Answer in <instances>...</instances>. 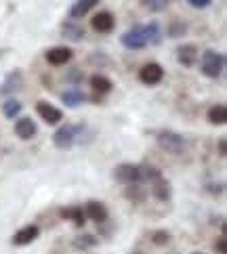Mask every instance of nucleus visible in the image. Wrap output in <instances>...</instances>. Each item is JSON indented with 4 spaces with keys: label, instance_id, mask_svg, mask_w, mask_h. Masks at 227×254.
Listing matches in <instances>:
<instances>
[{
    "label": "nucleus",
    "instance_id": "obj_14",
    "mask_svg": "<svg viewBox=\"0 0 227 254\" xmlns=\"http://www.w3.org/2000/svg\"><path fill=\"white\" fill-rule=\"evenodd\" d=\"M61 216L63 219H68V221H74L78 227H82L86 221V214H84V210L80 206H70V208H63L61 210Z\"/></svg>",
    "mask_w": 227,
    "mask_h": 254
},
{
    "label": "nucleus",
    "instance_id": "obj_19",
    "mask_svg": "<svg viewBox=\"0 0 227 254\" xmlns=\"http://www.w3.org/2000/svg\"><path fill=\"white\" fill-rule=\"evenodd\" d=\"M82 101H84V95L80 90H68V93H63V103H68L70 107H76Z\"/></svg>",
    "mask_w": 227,
    "mask_h": 254
},
{
    "label": "nucleus",
    "instance_id": "obj_23",
    "mask_svg": "<svg viewBox=\"0 0 227 254\" xmlns=\"http://www.w3.org/2000/svg\"><path fill=\"white\" fill-rule=\"evenodd\" d=\"M168 240H170V235L166 231H156L151 238V242L156 244V246H164V244H168Z\"/></svg>",
    "mask_w": 227,
    "mask_h": 254
},
{
    "label": "nucleus",
    "instance_id": "obj_26",
    "mask_svg": "<svg viewBox=\"0 0 227 254\" xmlns=\"http://www.w3.org/2000/svg\"><path fill=\"white\" fill-rule=\"evenodd\" d=\"M217 250H219V254H227V240H225V235H223V238H219V242H217Z\"/></svg>",
    "mask_w": 227,
    "mask_h": 254
},
{
    "label": "nucleus",
    "instance_id": "obj_25",
    "mask_svg": "<svg viewBox=\"0 0 227 254\" xmlns=\"http://www.w3.org/2000/svg\"><path fill=\"white\" fill-rule=\"evenodd\" d=\"M84 238H86V240H76V246H78V248L93 246V244H95V238H93V235H84Z\"/></svg>",
    "mask_w": 227,
    "mask_h": 254
},
{
    "label": "nucleus",
    "instance_id": "obj_13",
    "mask_svg": "<svg viewBox=\"0 0 227 254\" xmlns=\"http://www.w3.org/2000/svg\"><path fill=\"white\" fill-rule=\"evenodd\" d=\"M84 214L88 216L90 221L103 223V221L107 219V208H105L101 202H88L86 208H84Z\"/></svg>",
    "mask_w": 227,
    "mask_h": 254
},
{
    "label": "nucleus",
    "instance_id": "obj_22",
    "mask_svg": "<svg viewBox=\"0 0 227 254\" xmlns=\"http://www.w3.org/2000/svg\"><path fill=\"white\" fill-rule=\"evenodd\" d=\"M63 32H66L68 38H72V40H80L84 36V30L76 28V25H63Z\"/></svg>",
    "mask_w": 227,
    "mask_h": 254
},
{
    "label": "nucleus",
    "instance_id": "obj_16",
    "mask_svg": "<svg viewBox=\"0 0 227 254\" xmlns=\"http://www.w3.org/2000/svg\"><path fill=\"white\" fill-rule=\"evenodd\" d=\"M97 2H99V0H78V2L72 6L70 17H72V19H80V17H84L93 6H97Z\"/></svg>",
    "mask_w": 227,
    "mask_h": 254
},
{
    "label": "nucleus",
    "instance_id": "obj_8",
    "mask_svg": "<svg viewBox=\"0 0 227 254\" xmlns=\"http://www.w3.org/2000/svg\"><path fill=\"white\" fill-rule=\"evenodd\" d=\"M36 112H38V116H40L47 124H57V122H61V120H63L61 110H57V107H53L51 103L40 101L38 105H36Z\"/></svg>",
    "mask_w": 227,
    "mask_h": 254
},
{
    "label": "nucleus",
    "instance_id": "obj_20",
    "mask_svg": "<svg viewBox=\"0 0 227 254\" xmlns=\"http://www.w3.org/2000/svg\"><path fill=\"white\" fill-rule=\"evenodd\" d=\"M2 112H4V116L6 118H17L19 116V112H21V103L19 101H15V99H8V101L2 105Z\"/></svg>",
    "mask_w": 227,
    "mask_h": 254
},
{
    "label": "nucleus",
    "instance_id": "obj_10",
    "mask_svg": "<svg viewBox=\"0 0 227 254\" xmlns=\"http://www.w3.org/2000/svg\"><path fill=\"white\" fill-rule=\"evenodd\" d=\"M72 49L68 47H55V49H51L47 53V61L51 63V65H66V63L72 59Z\"/></svg>",
    "mask_w": 227,
    "mask_h": 254
},
{
    "label": "nucleus",
    "instance_id": "obj_3",
    "mask_svg": "<svg viewBox=\"0 0 227 254\" xmlns=\"http://www.w3.org/2000/svg\"><path fill=\"white\" fill-rule=\"evenodd\" d=\"M78 130H80V126H61V128L55 132V137H53V141H55V145L59 149H68L74 145L76 137H78Z\"/></svg>",
    "mask_w": 227,
    "mask_h": 254
},
{
    "label": "nucleus",
    "instance_id": "obj_5",
    "mask_svg": "<svg viewBox=\"0 0 227 254\" xmlns=\"http://www.w3.org/2000/svg\"><path fill=\"white\" fill-rule=\"evenodd\" d=\"M114 177L124 185H135L141 181V172H139V166L135 164H120L114 170Z\"/></svg>",
    "mask_w": 227,
    "mask_h": 254
},
{
    "label": "nucleus",
    "instance_id": "obj_12",
    "mask_svg": "<svg viewBox=\"0 0 227 254\" xmlns=\"http://www.w3.org/2000/svg\"><path fill=\"white\" fill-rule=\"evenodd\" d=\"M15 132H17V137L23 141L32 139L36 134V124L32 122V118H19V120L15 122Z\"/></svg>",
    "mask_w": 227,
    "mask_h": 254
},
{
    "label": "nucleus",
    "instance_id": "obj_28",
    "mask_svg": "<svg viewBox=\"0 0 227 254\" xmlns=\"http://www.w3.org/2000/svg\"><path fill=\"white\" fill-rule=\"evenodd\" d=\"M219 151H221V156H225V139L219 141Z\"/></svg>",
    "mask_w": 227,
    "mask_h": 254
},
{
    "label": "nucleus",
    "instance_id": "obj_17",
    "mask_svg": "<svg viewBox=\"0 0 227 254\" xmlns=\"http://www.w3.org/2000/svg\"><path fill=\"white\" fill-rule=\"evenodd\" d=\"M90 86H93L95 93L105 95V93H110L114 84H112L110 78H105V76H101V74H95L93 78H90Z\"/></svg>",
    "mask_w": 227,
    "mask_h": 254
},
{
    "label": "nucleus",
    "instance_id": "obj_15",
    "mask_svg": "<svg viewBox=\"0 0 227 254\" xmlns=\"http://www.w3.org/2000/svg\"><path fill=\"white\" fill-rule=\"evenodd\" d=\"M150 185H151V193L156 195L158 199H162V202H164V199H168V197H170V187H168V183H166V181L162 179V175H160L158 179H153Z\"/></svg>",
    "mask_w": 227,
    "mask_h": 254
},
{
    "label": "nucleus",
    "instance_id": "obj_9",
    "mask_svg": "<svg viewBox=\"0 0 227 254\" xmlns=\"http://www.w3.org/2000/svg\"><path fill=\"white\" fill-rule=\"evenodd\" d=\"M40 235V229L36 225H28L23 227V229H19L15 235H13V244L15 246H28V244H32L36 238Z\"/></svg>",
    "mask_w": 227,
    "mask_h": 254
},
{
    "label": "nucleus",
    "instance_id": "obj_2",
    "mask_svg": "<svg viewBox=\"0 0 227 254\" xmlns=\"http://www.w3.org/2000/svg\"><path fill=\"white\" fill-rule=\"evenodd\" d=\"M158 145H160V147L164 149V151L172 153V156H179V153L185 149L183 137H181V134H177V132H172V130H162V132H158Z\"/></svg>",
    "mask_w": 227,
    "mask_h": 254
},
{
    "label": "nucleus",
    "instance_id": "obj_21",
    "mask_svg": "<svg viewBox=\"0 0 227 254\" xmlns=\"http://www.w3.org/2000/svg\"><path fill=\"white\" fill-rule=\"evenodd\" d=\"M143 32H145V38H148V42H158L160 40V30H158L156 23H151V25H148V28H143Z\"/></svg>",
    "mask_w": 227,
    "mask_h": 254
},
{
    "label": "nucleus",
    "instance_id": "obj_18",
    "mask_svg": "<svg viewBox=\"0 0 227 254\" xmlns=\"http://www.w3.org/2000/svg\"><path fill=\"white\" fill-rule=\"evenodd\" d=\"M208 122L211 124H217V126H221L227 122V110H225V105H215L208 110Z\"/></svg>",
    "mask_w": 227,
    "mask_h": 254
},
{
    "label": "nucleus",
    "instance_id": "obj_6",
    "mask_svg": "<svg viewBox=\"0 0 227 254\" xmlns=\"http://www.w3.org/2000/svg\"><path fill=\"white\" fill-rule=\"evenodd\" d=\"M122 44L126 49H133V51H139V49H143L145 44H148V38H145V32H143V28H133V30H129L124 36H122Z\"/></svg>",
    "mask_w": 227,
    "mask_h": 254
},
{
    "label": "nucleus",
    "instance_id": "obj_4",
    "mask_svg": "<svg viewBox=\"0 0 227 254\" xmlns=\"http://www.w3.org/2000/svg\"><path fill=\"white\" fill-rule=\"evenodd\" d=\"M164 78V69H162V65H158V63H145V65L139 69V80L143 84H158L160 80Z\"/></svg>",
    "mask_w": 227,
    "mask_h": 254
},
{
    "label": "nucleus",
    "instance_id": "obj_1",
    "mask_svg": "<svg viewBox=\"0 0 227 254\" xmlns=\"http://www.w3.org/2000/svg\"><path fill=\"white\" fill-rule=\"evenodd\" d=\"M223 65H225V59L217 51H206L202 55V63H200V67H202V71L208 78H219L223 71Z\"/></svg>",
    "mask_w": 227,
    "mask_h": 254
},
{
    "label": "nucleus",
    "instance_id": "obj_7",
    "mask_svg": "<svg viewBox=\"0 0 227 254\" xmlns=\"http://www.w3.org/2000/svg\"><path fill=\"white\" fill-rule=\"evenodd\" d=\"M114 25H116L114 15L107 13V11L97 13L93 19H90V28H93L95 32H99V34H110L114 30Z\"/></svg>",
    "mask_w": 227,
    "mask_h": 254
},
{
    "label": "nucleus",
    "instance_id": "obj_24",
    "mask_svg": "<svg viewBox=\"0 0 227 254\" xmlns=\"http://www.w3.org/2000/svg\"><path fill=\"white\" fill-rule=\"evenodd\" d=\"M143 2H145V6H150L151 11H162V8L168 4L166 0H143Z\"/></svg>",
    "mask_w": 227,
    "mask_h": 254
},
{
    "label": "nucleus",
    "instance_id": "obj_27",
    "mask_svg": "<svg viewBox=\"0 0 227 254\" xmlns=\"http://www.w3.org/2000/svg\"><path fill=\"white\" fill-rule=\"evenodd\" d=\"M192 6H196V8H204V6H208L211 4V0H187Z\"/></svg>",
    "mask_w": 227,
    "mask_h": 254
},
{
    "label": "nucleus",
    "instance_id": "obj_11",
    "mask_svg": "<svg viewBox=\"0 0 227 254\" xmlns=\"http://www.w3.org/2000/svg\"><path fill=\"white\" fill-rule=\"evenodd\" d=\"M177 59H179L181 65L192 67L198 61V49L194 44H183V47H179V51H177Z\"/></svg>",
    "mask_w": 227,
    "mask_h": 254
}]
</instances>
